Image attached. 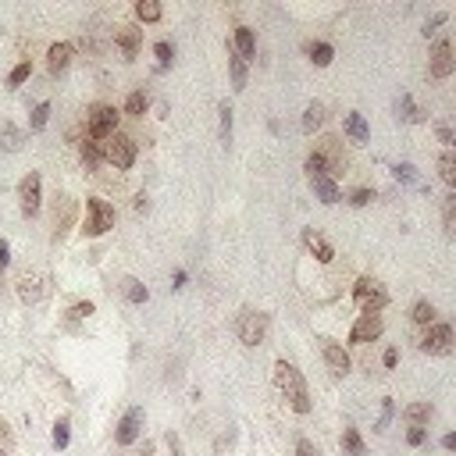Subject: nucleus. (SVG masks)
Here are the masks:
<instances>
[{"mask_svg":"<svg viewBox=\"0 0 456 456\" xmlns=\"http://www.w3.org/2000/svg\"><path fill=\"white\" fill-rule=\"evenodd\" d=\"M275 385H278V392H282V400L296 410V414H310V388H307V382H303V375L292 368L289 360H275Z\"/></svg>","mask_w":456,"mask_h":456,"instance_id":"obj_1","label":"nucleus"},{"mask_svg":"<svg viewBox=\"0 0 456 456\" xmlns=\"http://www.w3.org/2000/svg\"><path fill=\"white\" fill-rule=\"evenodd\" d=\"M267 328H271V317L264 310H239V317H235V336H239L242 346H250V349L264 346Z\"/></svg>","mask_w":456,"mask_h":456,"instance_id":"obj_2","label":"nucleus"},{"mask_svg":"<svg viewBox=\"0 0 456 456\" xmlns=\"http://www.w3.org/2000/svg\"><path fill=\"white\" fill-rule=\"evenodd\" d=\"M114 221H118L114 203H107V200H100V196H89V200H86V221H82V232H86L89 239H97V235L111 232Z\"/></svg>","mask_w":456,"mask_h":456,"instance_id":"obj_3","label":"nucleus"},{"mask_svg":"<svg viewBox=\"0 0 456 456\" xmlns=\"http://www.w3.org/2000/svg\"><path fill=\"white\" fill-rule=\"evenodd\" d=\"M86 132H89V139L107 143L118 132V111L111 104H93L86 111Z\"/></svg>","mask_w":456,"mask_h":456,"instance_id":"obj_4","label":"nucleus"},{"mask_svg":"<svg viewBox=\"0 0 456 456\" xmlns=\"http://www.w3.org/2000/svg\"><path fill=\"white\" fill-rule=\"evenodd\" d=\"M100 150H104V161L114 164L118 171H129V168L136 164V157H139L136 139H129L125 132H114L107 143H100Z\"/></svg>","mask_w":456,"mask_h":456,"instance_id":"obj_5","label":"nucleus"},{"mask_svg":"<svg viewBox=\"0 0 456 456\" xmlns=\"http://www.w3.org/2000/svg\"><path fill=\"white\" fill-rule=\"evenodd\" d=\"M456 343V328L446 324V321H435L428 324V331H424V339H420V353H428V356H446Z\"/></svg>","mask_w":456,"mask_h":456,"instance_id":"obj_6","label":"nucleus"},{"mask_svg":"<svg viewBox=\"0 0 456 456\" xmlns=\"http://www.w3.org/2000/svg\"><path fill=\"white\" fill-rule=\"evenodd\" d=\"M353 299L360 303V314H378L382 307H388V292H385L375 278H356Z\"/></svg>","mask_w":456,"mask_h":456,"instance_id":"obj_7","label":"nucleus"},{"mask_svg":"<svg viewBox=\"0 0 456 456\" xmlns=\"http://www.w3.org/2000/svg\"><path fill=\"white\" fill-rule=\"evenodd\" d=\"M321 343V356H324V363H328V371L331 375H349V368H353V360H349V353H346V346L343 343H336L331 336H321L317 339Z\"/></svg>","mask_w":456,"mask_h":456,"instance_id":"obj_8","label":"nucleus"},{"mask_svg":"<svg viewBox=\"0 0 456 456\" xmlns=\"http://www.w3.org/2000/svg\"><path fill=\"white\" fill-rule=\"evenodd\" d=\"M143 420H146L143 407L125 410V417H121V420H118V428H114V442H118V446H132V442L143 435Z\"/></svg>","mask_w":456,"mask_h":456,"instance_id":"obj_9","label":"nucleus"},{"mask_svg":"<svg viewBox=\"0 0 456 456\" xmlns=\"http://www.w3.org/2000/svg\"><path fill=\"white\" fill-rule=\"evenodd\" d=\"M40 186H43V182H40V171H29L25 178H22V186H18V200H22V214L25 218H36L40 214Z\"/></svg>","mask_w":456,"mask_h":456,"instance_id":"obj_10","label":"nucleus"},{"mask_svg":"<svg viewBox=\"0 0 456 456\" xmlns=\"http://www.w3.org/2000/svg\"><path fill=\"white\" fill-rule=\"evenodd\" d=\"M382 331H385V324H382L378 314H360L349 328V343H356V346L375 343V339H382Z\"/></svg>","mask_w":456,"mask_h":456,"instance_id":"obj_11","label":"nucleus"},{"mask_svg":"<svg viewBox=\"0 0 456 456\" xmlns=\"http://www.w3.org/2000/svg\"><path fill=\"white\" fill-rule=\"evenodd\" d=\"M428 72H432V79H449V75L456 72V57H453V43H449V40H439V43H435Z\"/></svg>","mask_w":456,"mask_h":456,"instance_id":"obj_12","label":"nucleus"},{"mask_svg":"<svg viewBox=\"0 0 456 456\" xmlns=\"http://www.w3.org/2000/svg\"><path fill=\"white\" fill-rule=\"evenodd\" d=\"M314 154L328 164V175H331V178L343 171V143H339L336 136H321L317 146H314Z\"/></svg>","mask_w":456,"mask_h":456,"instance_id":"obj_13","label":"nucleus"},{"mask_svg":"<svg viewBox=\"0 0 456 456\" xmlns=\"http://www.w3.org/2000/svg\"><path fill=\"white\" fill-rule=\"evenodd\" d=\"M47 275H40V271H22L18 275V296L25 299V303H36V299H43L47 296Z\"/></svg>","mask_w":456,"mask_h":456,"instance_id":"obj_14","label":"nucleus"},{"mask_svg":"<svg viewBox=\"0 0 456 456\" xmlns=\"http://www.w3.org/2000/svg\"><path fill=\"white\" fill-rule=\"evenodd\" d=\"M303 246H307L321 264H331V260H336V250H331V242H328L321 232H314V228H303Z\"/></svg>","mask_w":456,"mask_h":456,"instance_id":"obj_15","label":"nucleus"},{"mask_svg":"<svg viewBox=\"0 0 456 456\" xmlns=\"http://www.w3.org/2000/svg\"><path fill=\"white\" fill-rule=\"evenodd\" d=\"M114 43L121 47V57H125V61H136V54H139V47H143V29H132V25L118 29Z\"/></svg>","mask_w":456,"mask_h":456,"instance_id":"obj_16","label":"nucleus"},{"mask_svg":"<svg viewBox=\"0 0 456 456\" xmlns=\"http://www.w3.org/2000/svg\"><path fill=\"white\" fill-rule=\"evenodd\" d=\"M72 54H75L72 43H54V47L47 50V72H50V75H61V72L72 65Z\"/></svg>","mask_w":456,"mask_h":456,"instance_id":"obj_17","label":"nucleus"},{"mask_svg":"<svg viewBox=\"0 0 456 456\" xmlns=\"http://www.w3.org/2000/svg\"><path fill=\"white\" fill-rule=\"evenodd\" d=\"M310 186H314L317 200H321V203H328V207L343 200V193H339V182L331 178V175H310Z\"/></svg>","mask_w":456,"mask_h":456,"instance_id":"obj_18","label":"nucleus"},{"mask_svg":"<svg viewBox=\"0 0 456 456\" xmlns=\"http://www.w3.org/2000/svg\"><path fill=\"white\" fill-rule=\"evenodd\" d=\"M343 129L353 143H371V125H368V118H363L360 111H349L346 121H343Z\"/></svg>","mask_w":456,"mask_h":456,"instance_id":"obj_19","label":"nucleus"},{"mask_svg":"<svg viewBox=\"0 0 456 456\" xmlns=\"http://www.w3.org/2000/svg\"><path fill=\"white\" fill-rule=\"evenodd\" d=\"M228 75H232L235 93H242V89H246V82H250V72H246V61H242V57L235 54V47H232V43H228Z\"/></svg>","mask_w":456,"mask_h":456,"instance_id":"obj_20","label":"nucleus"},{"mask_svg":"<svg viewBox=\"0 0 456 456\" xmlns=\"http://www.w3.org/2000/svg\"><path fill=\"white\" fill-rule=\"evenodd\" d=\"M232 47H235V54H239L242 61L257 57V40H253V33H250L246 25H239V29H235V36H232Z\"/></svg>","mask_w":456,"mask_h":456,"instance_id":"obj_21","label":"nucleus"},{"mask_svg":"<svg viewBox=\"0 0 456 456\" xmlns=\"http://www.w3.org/2000/svg\"><path fill=\"white\" fill-rule=\"evenodd\" d=\"M22 143H25V132L18 125H11V121H0V146L11 150V154H18Z\"/></svg>","mask_w":456,"mask_h":456,"instance_id":"obj_22","label":"nucleus"},{"mask_svg":"<svg viewBox=\"0 0 456 456\" xmlns=\"http://www.w3.org/2000/svg\"><path fill=\"white\" fill-rule=\"evenodd\" d=\"M321 125H324V104H317V100H314L307 111H303V132L314 136Z\"/></svg>","mask_w":456,"mask_h":456,"instance_id":"obj_23","label":"nucleus"},{"mask_svg":"<svg viewBox=\"0 0 456 456\" xmlns=\"http://www.w3.org/2000/svg\"><path fill=\"white\" fill-rule=\"evenodd\" d=\"M403 417H407L410 428H424L428 417H432V403H410V407L403 410Z\"/></svg>","mask_w":456,"mask_h":456,"instance_id":"obj_24","label":"nucleus"},{"mask_svg":"<svg viewBox=\"0 0 456 456\" xmlns=\"http://www.w3.org/2000/svg\"><path fill=\"white\" fill-rule=\"evenodd\" d=\"M136 18L146 22V25H154V22L164 18V8L157 4V0H139V4H136Z\"/></svg>","mask_w":456,"mask_h":456,"instance_id":"obj_25","label":"nucleus"},{"mask_svg":"<svg viewBox=\"0 0 456 456\" xmlns=\"http://www.w3.org/2000/svg\"><path fill=\"white\" fill-rule=\"evenodd\" d=\"M79 154H82V164H86L89 171H97V168H100V161H104V150H100V143H97V139H86Z\"/></svg>","mask_w":456,"mask_h":456,"instance_id":"obj_26","label":"nucleus"},{"mask_svg":"<svg viewBox=\"0 0 456 456\" xmlns=\"http://www.w3.org/2000/svg\"><path fill=\"white\" fill-rule=\"evenodd\" d=\"M343 449L349 456H368V446H363V439H360L356 428H343Z\"/></svg>","mask_w":456,"mask_h":456,"instance_id":"obj_27","label":"nucleus"},{"mask_svg":"<svg viewBox=\"0 0 456 456\" xmlns=\"http://www.w3.org/2000/svg\"><path fill=\"white\" fill-rule=\"evenodd\" d=\"M439 178L449 189H456V154H442L439 157Z\"/></svg>","mask_w":456,"mask_h":456,"instance_id":"obj_28","label":"nucleus"},{"mask_svg":"<svg viewBox=\"0 0 456 456\" xmlns=\"http://www.w3.org/2000/svg\"><path fill=\"white\" fill-rule=\"evenodd\" d=\"M410 321L414 324H435V307H432L428 299H417L414 310H410Z\"/></svg>","mask_w":456,"mask_h":456,"instance_id":"obj_29","label":"nucleus"},{"mask_svg":"<svg viewBox=\"0 0 456 456\" xmlns=\"http://www.w3.org/2000/svg\"><path fill=\"white\" fill-rule=\"evenodd\" d=\"M307 54H310V61H314L317 68H328L331 57H336V50H331L328 43H307Z\"/></svg>","mask_w":456,"mask_h":456,"instance_id":"obj_30","label":"nucleus"},{"mask_svg":"<svg viewBox=\"0 0 456 456\" xmlns=\"http://www.w3.org/2000/svg\"><path fill=\"white\" fill-rule=\"evenodd\" d=\"M396 114H400L403 121H424V118H428V114H424L410 97H400V100H396Z\"/></svg>","mask_w":456,"mask_h":456,"instance_id":"obj_31","label":"nucleus"},{"mask_svg":"<svg viewBox=\"0 0 456 456\" xmlns=\"http://www.w3.org/2000/svg\"><path fill=\"white\" fill-rule=\"evenodd\" d=\"M121 292L129 296V303H146L150 299V292H146V285L139 278H125V282H121Z\"/></svg>","mask_w":456,"mask_h":456,"instance_id":"obj_32","label":"nucleus"},{"mask_svg":"<svg viewBox=\"0 0 456 456\" xmlns=\"http://www.w3.org/2000/svg\"><path fill=\"white\" fill-rule=\"evenodd\" d=\"M146 93H143V89H132V93H129V100H125V114H132V118H139L143 111H146Z\"/></svg>","mask_w":456,"mask_h":456,"instance_id":"obj_33","label":"nucleus"},{"mask_svg":"<svg viewBox=\"0 0 456 456\" xmlns=\"http://www.w3.org/2000/svg\"><path fill=\"white\" fill-rule=\"evenodd\" d=\"M218 114H221V143L228 146L232 143V107H228V100L218 104Z\"/></svg>","mask_w":456,"mask_h":456,"instance_id":"obj_34","label":"nucleus"},{"mask_svg":"<svg viewBox=\"0 0 456 456\" xmlns=\"http://www.w3.org/2000/svg\"><path fill=\"white\" fill-rule=\"evenodd\" d=\"M68 428H72L68 417H61V420L54 424V446H57V449H68V439H72V432H68Z\"/></svg>","mask_w":456,"mask_h":456,"instance_id":"obj_35","label":"nucleus"},{"mask_svg":"<svg viewBox=\"0 0 456 456\" xmlns=\"http://www.w3.org/2000/svg\"><path fill=\"white\" fill-rule=\"evenodd\" d=\"M29 75H33V65H29V61H22V65H18V68H15V72L8 75V86L15 89V86H22V82H25Z\"/></svg>","mask_w":456,"mask_h":456,"instance_id":"obj_36","label":"nucleus"},{"mask_svg":"<svg viewBox=\"0 0 456 456\" xmlns=\"http://www.w3.org/2000/svg\"><path fill=\"white\" fill-rule=\"evenodd\" d=\"M303 171H307V178H310V175H328V164H324L317 154H310L307 161H303Z\"/></svg>","mask_w":456,"mask_h":456,"instance_id":"obj_37","label":"nucleus"},{"mask_svg":"<svg viewBox=\"0 0 456 456\" xmlns=\"http://www.w3.org/2000/svg\"><path fill=\"white\" fill-rule=\"evenodd\" d=\"M442 221H446V232L456 239V196H449V203H446V214H442Z\"/></svg>","mask_w":456,"mask_h":456,"instance_id":"obj_38","label":"nucleus"},{"mask_svg":"<svg viewBox=\"0 0 456 456\" xmlns=\"http://www.w3.org/2000/svg\"><path fill=\"white\" fill-rule=\"evenodd\" d=\"M446 18H449L446 11H435L428 22H424V29H420V33H424V36H435V33H439V25H446Z\"/></svg>","mask_w":456,"mask_h":456,"instance_id":"obj_39","label":"nucleus"},{"mask_svg":"<svg viewBox=\"0 0 456 456\" xmlns=\"http://www.w3.org/2000/svg\"><path fill=\"white\" fill-rule=\"evenodd\" d=\"M392 414H396V407H392V400H382V417H378V424H375V432H385V428H388Z\"/></svg>","mask_w":456,"mask_h":456,"instance_id":"obj_40","label":"nucleus"},{"mask_svg":"<svg viewBox=\"0 0 456 456\" xmlns=\"http://www.w3.org/2000/svg\"><path fill=\"white\" fill-rule=\"evenodd\" d=\"M371 200H375V189H363V186H360V189L349 193V203H353V207H368Z\"/></svg>","mask_w":456,"mask_h":456,"instance_id":"obj_41","label":"nucleus"},{"mask_svg":"<svg viewBox=\"0 0 456 456\" xmlns=\"http://www.w3.org/2000/svg\"><path fill=\"white\" fill-rule=\"evenodd\" d=\"M47 118H50V104H40V107L33 111V132L47 129Z\"/></svg>","mask_w":456,"mask_h":456,"instance_id":"obj_42","label":"nucleus"},{"mask_svg":"<svg viewBox=\"0 0 456 456\" xmlns=\"http://www.w3.org/2000/svg\"><path fill=\"white\" fill-rule=\"evenodd\" d=\"M154 54H157V61H161V68H164V65H171V57H175V47H171L168 40H161V43L154 47Z\"/></svg>","mask_w":456,"mask_h":456,"instance_id":"obj_43","label":"nucleus"},{"mask_svg":"<svg viewBox=\"0 0 456 456\" xmlns=\"http://www.w3.org/2000/svg\"><path fill=\"white\" fill-rule=\"evenodd\" d=\"M392 171H396V178H400V182H417V168H414V164H407V161H403V164H396Z\"/></svg>","mask_w":456,"mask_h":456,"instance_id":"obj_44","label":"nucleus"},{"mask_svg":"<svg viewBox=\"0 0 456 456\" xmlns=\"http://www.w3.org/2000/svg\"><path fill=\"white\" fill-rule=\"evenodd\" d=\"M424 442H428V432H424V428H410V432H407V446L417 449V446H424Z\"/></svg>","mask_w":456,"mask_h":456,"instance_id":"obj_45","label":"nucleus"},{"mask_svg":"<svg viewBox=\"0 0 456 456\" xmlns=\"http://www.w3.org/2000/svg\"><path fill=\"white\" fill-rule=\"evenodd\" d=\"M296 456H317L314 442H310V439H299V442H296Z\"/></svg>","mask_w":456,"mask_h":456,"instance_id":"obj_46","label":"nucleus"},{"mask_svg":"<svg viewBox=\"0 0 456 456\" xmlns=\"http://www.w3.org/2000/svg\"><path fill=\"white\" fill-rule=\"evenodd\" d=\"M68 314H72V317H89V314H93V303H89V299H86V303H75Z\"/></svg>","mask_w":456,"mask_h":456,"instance_id":"obj_47","label":"nucleus"},{"mask_svg":"<svg viewBox=\"0 0 456 456\" xmlns=\"http://www.w3.org/2000/svg\"><path fill=\"white\" fill-rule=\"evenodd\" d=\"M11 264V246H8V239H0V267H8Z\"/></svg>","mask_w":456,"mask_h":456,"instance_id":"obj_48","label":"nucleus"},{"mask_svg":"<svg viewBox=\"0 0 456 456\" xmlns=\"http://www.w3.org/2000/svg\"><path fill=\"white\" fill-rule=\"evenodd\" d=\"M168 449H171V456H186V453H182V442H178V435H171V432H168Z\"/></svg>","mask_w":456,"mask_h":456,"instance_id":"obj_49","label":"nucleus"},{"mask_svg":"<svg viewBox=\"0 0 456 456\" xmlns=\"http://www.w3.org/2000/svg\"><path fill=\"white\" fill-rule=\"evenodd\" d=\"M435 132H439V139H442V143H449V146H453V139H456V132H453V129H446V125H439Z\"/></svg>","mask_w":456,"mask_h":456,"instance_id":"obj_50","label":"nucleus"},{"mask_svg":"<svg viewBox=\"0 0 456 456\" xmlns=\"http://www.w3.org/2000/svg\"><path fill=\"white\" fill-rule=\"evenodd\" d=\"M442 449H449V453H456V432H449V435H442Z\"/></svg>","mask_w":456,"mask_h":456,"instance_id":"obj_51","label":"nucleus"},{"mask_svg":"<svg viewBox=\"0 0 456 456\" xmlns=\"http://www.w3.org/2000/svg\"><path fill=\"white\" fill-rule=\"evenodd\" d=\"M382 360H385V368H396V360H400V353H396V349H385V356H382Z\"/></svg>","mask_w":456,"mask_h":456,"instance_id":"obj_52","label":"nucleus"},{"mask_svg":"<svg viewBox=\"0 0 456 456\" xmlns=\"http://www.w3.org/2000/svg\"><path fill=\"white\" fill-rule=\"evenodd\" d=\"M139 456H154V446H150V442H146V446H143V453H139Z\"/></svg>","mask_w":456,"mask_h":456,"instance_id":"obj_53","label":"nucleus"},{"mask_svg":"<svg viewBox=\"0 0 456 456\" xmlns=\"http://www.w3.org/2000/svg\"><path fill=\"white\" fill-rule=\"evenodd\" d=\"M453 146H456V139H453Z\"/></svg>","mask_w":456,"mask_h":456,"instance_id":"obj_54","label":"nucleus"}]
</instances>
